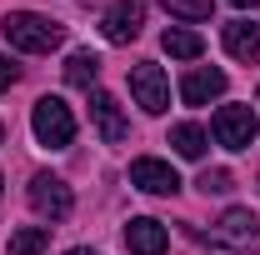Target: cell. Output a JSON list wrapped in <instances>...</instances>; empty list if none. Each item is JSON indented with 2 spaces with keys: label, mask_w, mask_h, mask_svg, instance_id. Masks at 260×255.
Wrapping results in <instances>:
<instances>
[{
  "label": "cell",
  "mask_w": 260,
  "mask_h": 255,
  "mask_svg": "<svg viewBox=\"0 0 260 255\" xmlns=\"http://www.w3.org/2000/svg\"><path fill=\"white\" fill-rule=\"evenodd\" d=\"M145 25V5L140 0H115L105 15H100V35L110 40V45H130L135 35Z\"/></svg>",
  "instance_id": "cell-7"
},
{
  "label": "cell",
  "mask_w": 260,
  "mask_h": 255,
  "mask_svg": "<svg viewBox=\"0 0 260 255\" xmlns=\"http://www.w3.org/2000/svg\"><path fill=\"white\" fill-rule=\"evenodd\" d=\"M90 115H95V130H100V140H105V145H120V140H125V115H120L115 95L90 90Z\"/></svg>",
  "instance_id": "cell-10"
},
{
  "label": "cell",
  "mask_w": 260,
  "mask_h": 255,
  "mask_svg": "<svg viewBox=\"0 0 260 255\" xmlns=\"http://www.w3.org/2000/svg\"><path fill=\"white\" fill-rule=\"evenodd\" d=\"M0 140H5V125H0Z\"/></svg>",
  "instance_id": "cell-22"
},
{
  "label": "cell",
  "mask_w": 260,
  "mask_h": 255,
  "mask_svg": "<svg viewBox=\"0 0 260 255\" xmlns=\"http://www.w3.org/2000/svg\"><path fill=\"white\" fill-rule=\"evenodd\" d=\"M45 245H50V230H45V225H25V230H15V235H10V245H5V250H10V255H40Z\"/></svg>",
  "instance_id": "cell-16"
},
{
  "label": "cell",
  "mask_w": 260,
  "mask_h": 255,
  "mask_svg": "<svg viewBox=\"0 0 260 255\" xmlns=\"http://www.w3.org/2000/svg\"><path fill=\"white\" fill-rule=\"evenodd\" d=\"M130 185L145 195H175L180 190V175H175V165L170 160H155V155H140L130 165Z\"/></svg>",
  "instance_id": "cell-8"
},
{
  "label": "cell",
  "mask_w": 260,
  "mask_h": 255,
  "mask_svg": "<svg viewBox=\"0 0 260 255\" xmlns=\"http://www.w3.org/2000/svg\"><path fill=\"white\" fill-rule=\"evenodd\" d=\"M160 45H165V55H175V60H195V55L205 50V40L195 30H185V25H170V30L160 35Z\"/></svg>",
  "instance_id": "cell-13"
},
{
  "label": "cell",
  "mask_w": 260,
  "mask_h": 255,
  "mask_svg": "<svg viewBox=\"0 0 260 255\" xmlns=\"http://www.w3.org/2000/svg\"><path fill=\"white\" fill-rule=\"evenodd\" d=\"M215 95H225V70H210V65H195L190 75L180 80V100H185V105H210Z\"/></svg>",
  "instance_id": "cell-9"
},
{
  "label": "cell",
  "mask_w": 260,
  "mask_h": 255,
  "mask_svg": "<svg viewBox=\"0 0 260 255\" xmlns=\"http://www.w3.org/2000/svg\"><path fill=\"white\" fill-rule=\"evenodd\" d=\"M30 210L35 215H40V220H65V215H70V210H75V195H70V185H65L60 175H50V170H40V175H35L30 180Z\"/></svg>",
  "instance_id": "cell-4"
},
{
  "label": "cell",
  "mask_w": 260,
  "mask_h": 255,
  "mask_svg": "<svg viewBox=\"0 0 260 255\" xmlns=\"http://www.w3.org/2000/svg\"><path fill=\"white\" fill-rule=\"evenodd\" d=\"M225 50L235 55V60L255 65L260 60V25H250V20H230V25H225Z\"/></svg>",
  "instance_id": "cell-12"
},
{
  "label": "cell",
  "mask_w": 260,
  "mask_h": 255,
  "mask_svg": "<svg viewBox=\"0 0 260 255\" xmlns=\"http://www.w3.org/2000/svg\"><path fill=\"white\" fill-rule=\"evenodd\" d=\"M10 85H15V65L0 55V90H10Z\"/></svg>",
  "instance_id": "cell-19"
},
{
  "label": "cell",
  "mask_w": 260,
  "mask_h": 255,
  "mask_svg": "<svg viewBox=\"0 0 260 255\" xmlns=\"http://www.w3.org/2000/svg\"><path fill=\"white\" fill-rule=\"evenodd\" d=\"M255 110L250 105H220L215 110V140L225 150H250L255 145Z\"/></svg>",
  "instance_id": "cell-6"
},
{
  "label": "cell",
  "mask_w": 260,
  "mask_h": 255,
  "mask_svg": "<svg viewBox=\"0 0 260 255\" xmlns=\"http://www.w3.org/2000/svg\"><path fill=\"white\" fill-rule=\"evenodd\" d=\"M95 75H100V60L90 55V50H75V55L65 60V80H70L75 90H90V85H95Z\"/></svg>",
  "instance_id": "cell-15"
},
{
  "label": "cell",
  "mask_w": 260,
  "mask_h": 255,
  "mask_svg": "<svg viewBox=\"0 0 260 255\" xmlns=\"http://www.w3.org/2000/svg\"><path fill=\"white\" fill-rule=\"evenodd\" d=\"M0 185H5V180H0Z\"/></svg>",
  "instance_id": "cell-23"
},
{
  "label": "cell",
  "mask_w": 260,
  "mask_h": 255,
  "mask_svg": "<svg viewBox=\"0 0 260 255\" xmlns=\"http://www.w3.org/2000/svg\"><path fill=\"white\" fill-rule=\"evenodd\" d=\"M230 5H240V10H255L260 0H230Z\"/></svg>",
  "instance_id": "cell-20"
},
{
  "label": "cell",
  "mask_w": 260,
  "mask_h": 255,
  "mask_svg": "<svg viewBox=\"0 0 260 255\" xmlns=\"http://www.w3.org/2000/svg\"><path fill=\"white\" fill-rule=\"evenodd\" d=\"M165 10H170V15H180V20H210L215 0H165Z\"/></svg>",
  "instance_id": "cell-17"
},
{
  "label": "cell",
  "mask_w": 260,
  "mask_h": 255,
  "mask_svg": "<svg viewBox=\"0 0 260 255\" xmlns=\"http://www.w3.org/2000/svg\"><path fill=\"white\" fill-rule=\"evenodd\" d=\"M130 95H135V105H140L145 115H160L165 105H170V80H165V70L155 60L130 65Z\"/></svg>",
  "instance_id": "cell-5"
},
{
  "label": "cell",
  "mask_w": 260,
  "mask_h": 255,
  "mask_svg": "<svg viewBox=\"0 0 260 255\" xmlns=\"http://www.w3.org/2000/svg\"><path fill=\"white\" fill-rule=\"evenodd\" d=\"M200 245L210 255H250L260 250V220L250 210H225L210 230H200Z\"/></svg>",
  "instance_id": "cell-2"
},
{
  "label": "cell",
  "mask_w": 260,
  "mask_h": 255,
  "mask_svg": "<svg viewBox=\"0 0 260 255\" xmlns=\"http://www.w3.org/2000/svg\"><path fill=\"white\" fill-rule=\"evenodd\" d=\"M0 30H5V40L15 50H25V55H50V50L65 45V25L50 20V15H35V10H10L0 20Z\"/></svg>",
  "instance_id": "cell-1"
},
{
  "label": "cell",
  "mask_w": 260,
  "mask_h": 255,
  "mask_svg": "<svg viewBox=\"0 0 260 255\" xmlns=\"http://www.w3.org/2000/svg\"><path fill=\"white\" fill-rule=\"evenodd\" d=\"M65 255H100V250H65Z\"/></svg>",
  "instance_id": "cell-21"
},
{
  "label": "cell",
  "mask_w": 260,
  "mask_h": 255,
  "mask_svg": "<svg viewBox=\"0 0 260 255\" xmlns=\"http://www.w3.org/2000/svg\"><path fill=\"white\" fill-rule=\"evenodd\" d=\"M170 145H175V155L200 160V155H205V145H210V135H205L200 125H190V120H185V125H175V130H170Z\"/></svg>",
  "instance_id": "cell-14"
},
{
  "label": "cell",
  "mask_w": 260,
  "mask_h": 255,
  "mask_svg": "<svg viewBox=\"0 0 260 255\" xmlns=\"http://www.w3.org/2000/svg\"><path fill=\"white\" fill-rule=\"evenodd\" d=\"M125 245H130V255H165L170 235H165V225H160V220L140 215V220H130V225H125Z\"/></svg>",
  "instance_id": "cell-11"
},
{
  "label": "cell",
  "mask_w": 260,
  "mask_h": 255,
  "mask_svg": "<svg viewBox=\"0 0 260 255\" xmlns=\"http://www.w3.org/2000/svg\"><path fill=\"white\" fill-rule=\"evenodd\" d=\"M195 185H200L205 195H225V190H235V175H230V170H205Z\"/></svg>",
  "instance_id": "cell-18"
},
{
  "label": "cell",
  "mask_w": 260,
  "mask_h": 255,
  "mask_svg": "<svg viewBox=\"0 0 260 255\" xmlns=\"http://www.w3.org/2000/svg\"><path fill=\"white\" fill-rule=\"evenodd\" d=\"M30 130L45 150H65L75 140V115H70V105L60 95H40L35 110H30Z\"/></svg>",
  "instance_id": "cell-3"
}]
</instances>
